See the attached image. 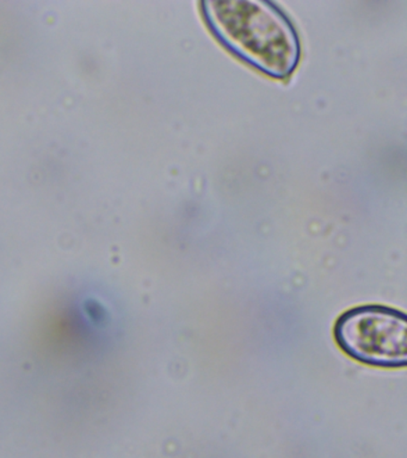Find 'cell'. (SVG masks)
Returning a JSON list of instances; mask_svg holds the SVG:
<instances>
[{
  "instance_id": "cell-2",
  "label": "cell",
  "mask_w": 407,
  "mask_h": 458,
  "mask_svg": "<svg viewBox=\"0 0 407 458\" xmlns=\"http://www.w3.org/2000/svg\"><path fill=\"white\" fill-rule=\"evenodd\" d=\"M335 339L343 352L360 363L403 368L407 363V321L394 308L360 306L341 315Z\"/></svg>"
},
{
  "instance_id": "cell-1",
  "label": "cell",
  "mask_w": 407,
  "mask_h": 458,
  "mask_svg": "<svg viewBox=\"0 0 407 458\" xmlns=\"http://www.w3.org/2000/svg\"><path fill=\"white\" fill-rule=\"evenodd\" d=\"M210 30L227 49L263 73L289 77L298 66L300 42L288 18L267 2L203 3Z\"/></svg>"
}]
</instances>
